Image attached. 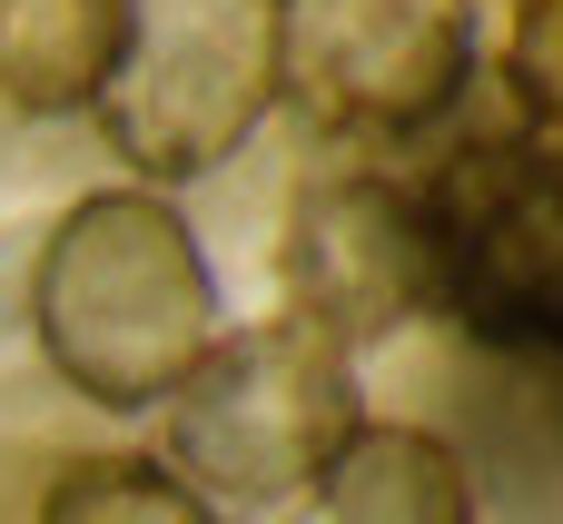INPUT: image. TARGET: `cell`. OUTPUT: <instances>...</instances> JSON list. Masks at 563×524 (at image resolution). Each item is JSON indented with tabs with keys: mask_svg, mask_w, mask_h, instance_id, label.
I'll use <instances>...</instances> for the list:
<instances>
[{
	"mask_svg": "<svg viewBox=\"0 0 563 524\" xmlns=\"http://www.w3.org/2000/svg\"><path fill=\"white\" fill-rule=\"evenodd\" d=\"M30 327H40V357L89 406L178 396V376L228 337L218 277L158 188H99L49 228L30 268Z\"/></svg>",
	"mask_w": 563,
	"mask_h": 524,
	"instance_id": "obj_1",
	"label": "cell"
},
{
	"mask_svg": "<svg viewBox=\"0 0 563 524\" xmlns=\"http://www.w3.org/2000/svg\"><path fill=\"white\" fill-rule=\"evenodd\" d=\"M287 89V0H129L119 69L99 89V139L139 178H208L257 139Z\"/></svg>",
	"mask_w": 563,
	"mask_h": 524,
	"instance_id": "obj_2",
	"label": "cell"
},
{
	"mask_svg": "<svg viewBox=\"0 0 563 524\" xmlns=\"http://www.w3.org/2000/svg\"><path fill=\"white\" fill-rule=\"evenodd\" d=\"M356 367L267 317V327H238L218 337L178 396H168V476L188 495H228V505H287L327 476V456L356 436Z\"/></svg>",
	"mask_w": 563,
	"mask_h": 524,
	"instance_id": "obj_3",
	"label": "cell"
},
{
	"mask_svg": "<svg viewBox=\"0 0 563 524\" xmlns=\"http://www.w3.org/2000/svg\"><path fill=\"white\" fill-rule=\"evenodd\" d=\"M416 198L435 238V317L495 357L563 367V149L475 139Z\"/></svg>",
	"mask_w": 563,
	"mask_h": 524,
	"instance_id": "obj_4",
	"label": "cell"
},
{
	"mask_svg": "<svg viewBox=\"0 0 563 524\" xmlns=\"http://www.w3.org/2000/svg\"><path fill=\"white\" fill-rule=\"evenodd\" d=\"M277 287H287V327L327 337L336 357L435 317V238H426V198L386 168H317L287 208V248H277Z\"/></svg>",
	"mask_w": 563,
	"mask_h": 524,
	"instance_id": "obj_5",
	"label": "cell"
},
{
	"mask_svg": "<svg viewBox=\"0 0 563 524\" xmlns=\"http://www.w3.org/2000/svg\"><path fill=\"white\" fill-rule=\"evenodd\" d=\"M475 69V0H287V89L327 129L406 139L455 109Z\"/></svg>",
	"mask_w": 563,
	"mask_h": 524,
	"instance_id": "obj_6",
	"label": "cell"
},
{
	"mask_svg": "<svg viewBox=\"0 0 563 524\" xmlns=\"http://www.w3.org/2000/svg\"><path fill=\"white\" fill-rule=\"evenodd\" d=\"M307 524H475V476L426 426H356L307 485Z\"/></svg>",
	"mask_w": 563,
	"mask_h": 524,
	"instance_id": "obj_7",
	"label": "cell"
},
{
	"mask_svg": "<svg viewBox=\"0 0 563 524\" xmlns=\"http://www.w3.org/2000/svg\"><path fill=\"white\" fill-rule=\"evenodd\" d=\"M129 40V0H0V119L99 109Z\"/></svg>",
	"mask_w": 563,
	"mask_h": 524,
	"instance_id": "obj_8",
	"label": "cell"
},
{
	"mask_svg": "<svg viewBox=\"0 0 563 524\" xmlns=\"http://www.w3.org/2000/svg\"><path fill=\"white\" fill-rule=\"evenodd\" d=\"M40 524H218V515H208V495H188L148 456H79L49 476Z\"/></svg>",
	"mask_w": 563,
	"mask_h": 524,
	"instance_id": "obj_9",
	"label": "cell"
},
{
	"mask_svg": "<svg viewBox=\"0 0 563 524\" xmlns=\"http://www.w3.org/2000/svg\"><path fill=\"white\" fill-rule=\"evenodd\" d=\"M515 99H525L534 139L563 149V0H525V20H515Z\"/></svg>",
	"mask_w": 563,
	"mask_h": 524,
	"instance_id": "obj_10",
	"label": "cell"
}]
</instances>
